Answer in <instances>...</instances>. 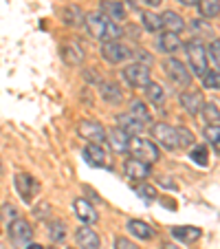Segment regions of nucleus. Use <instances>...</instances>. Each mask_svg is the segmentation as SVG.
Segmentation results:
<instances>
[{
	"label": "nucleus",
	"mask_w": 220,
	"mask_h": 249,
	"mask_svg": "<svg viewBox=\"0 0 220 249\" xmlns=\"http://www.w3.org/2000/svg\"><path fill=\"white\" fill-rule=\"evenodd\" d=\"M132 57H136V60H143V66H150L152 64V57L148 51H143V49H136V51H132Z\"/></svg>",
	"instance_id": "obj_40"
},
{
	"label": "nucleus",
	"mask_w": 220,
	"mask_h": 249,
	"mask_svg": "<svg viewBox=\"0 0 220 249\" xmlns=\"http://www.w3.org/2000/svg\"><path fill=\"white\" fill-rule=\"evenodd\" d=\"M102 57L108 62V64H121V62H126L132 57V49L128 47V44L119 42V40H115V42H103L102 44Z\"/></svg>",
	"instance_id": "obj_7"
},
{
	"label": "nucleus",
	"mask_w": 220,
	"mask_h": 249,
	"mask_svg": "<svg viewBox=\"0 0 220 249\" xmlns=\"http://www.w3.org/2000/svg\"><path fill=\"white\" fill-rule=\"evenodd\" d=\"M128 113L132 115L135 119H139L143 126H148V124H152V115H150V110H148V106H145L141 99H132L130 102V110Z\"/></svg>",
	"instance_id": "obj_25"
},
{
	"label": "nucleus",
	"mask_w": 220,
	"mask_h": 249,
	"mask_svg": "<svg viewBox=\"0 0 220 249\" xmlns=\"http://www.w3.org/2000/svg\"><path fill=\"white\" fill-rule=\"evenodd\" d=\"M187 62H189V73L194 77H203L207 73V49L201 40H192L187 44Z\"/></svg>",
	"instance_id": "obj_3"
},
{
	"label": "nucleus",
	"mask_w": 220,
	"mask_h": 249,
	"mask_svg": "<svg viewBox=\"0 0 220 249\" xmlns=\"http://www.w3.org/2000/svg\"><path fill=\"white\" fill-rule=\"evenodd\" d=\"M121 75H123V82H126L128 86H132V89H145V86L150 84V69L139 64V62L128 64L126 69L121 71Z\"/></svg>",
	"instance_id": "obj_6"
},
{
	"label": "nucleus",
	"mask_w": 220,
	"mask_h": 249,
	"mask_svg": "<svg viewBox=\"0 0 220 249\" xmlns=\"http://www.w3.org/2000/svg\"><path fill=\"white\" fill-rule=\"evenodd\" d=\"M84 27L90 33V38L102 40V42H115L117 38H121V33H123V29L119 24L110 22L102 14H88L84 20Z\"/></svg>",
	"instance_id": "obj_1"
},
{
	"label": "nucleus",
	"mask_w": 220,
	"mask_h": 249,
	"mask_svg": "<svg viewBox=\"0 0 220 249\" xmlns=\"http://www.w3.org/2000/svg\"><path fill=\"white\" fill-rule=\"evenodd\" d=\"M49 236H51L53 243H60V240H64L66 238V223L51 221V225H49Z\"/></svg>",
	"instance_id": "obj_31"
},
{
	"label": "nucleus",
	"mask_w": 220,
	"mask_h": 249,
	"mask_svg": "<svg viewBox=\"0 0 220 249\" xmlns=\"http://www.w3.org/2000/svg\"><path fill=\"white\" fill-rule=\"evenodd\" d=\"M196 7H198V11H201L203 18L214 20V18H218V14H220V2L218 0H198Z\"/></svg>",
	"instance_id": "obj_27"
},
{
	"label": "nucleus",
	"mask_w": 220,
	"mask_h": 249,
	"mask_svg": "<svg viewBox=\"0 0 220 249\" xmlns=\"http://www.w3.org/2000/svg\"><path fill=\"white\" fill-rule=\"evenodd\" d=\"M77 132H80L82 139L90 141V143H99L102 146L103 141H106V128L99 122H93V119H82L77 124Z\"/></svg>",
	"instance_id": "obj_9"
},
{
	"label": "nucleus",
	"mask_w": 220,
	"mask_h": 249,
	"mask_svg": "<svg viewBox=\"0 0 220 249\" xmlns=\"http://www.w3.org/2000/svg\"><path fill=\"white\" fill-rule=\"evenodd\" d=\"M161 249H178V247L174 243H163V245H161Z\"/></svg>",
	"instance_id": "obj_42"
},
{
	"label": "nucleus",
	"mask_w": 220,
	"mask_h": 249,
	"mask_svg": "<svg viewBox=\"0 0 220 249\" xmlns=\"http://www.w3.org/2000/svg\"><path fill=\"white\" fill-rule=\"evenodd\" d=\"M84 159L88 161L93 168H106V150H103L99 143H88V146L84 148Z\"/></svg>",
	"instance_id": "obj_18"
},
{
	"label": "nucleus",
	"mask_w": 220,
	"mask_h": 249,
	"mask_svg": "<svg viewBox=\"0 0 220 249\" xmlns=\"http://www.w3.org/2000/svg\"><path fill=\"white\" fill-rule=\"evenodd\" d=\"M0 172H2V161H0Z\"/></svg>",
	"instance_id": "obj_46"
},
{
	"label": "nucleus",
	"mask_w": 220,
	"mask_h": 249,
	"mask_svg": "<svg viewBox=\"0 0 220 249\" xmlns=\"http://www.w3.org/2000/svg\"><path fill=\"white\" fill-rule=\"evenodd\" d=\"M27 249H44V247H42V245H38V243H29Z\"/></svg>",
	"instance_id": "obj_44"
},
{
	"label": "nucleus",
	"mask_w": 220,
	"mask_h": 249,
	"mask_svg": "<svg viewBox=\"0 0 220 249\" xmlns=\"http://www.w3.org/2000/svg\"><path fill=\"white\" fill-rule=\"evenodd\" d=\"M115 249H141L136 243H132L130 238H123V236H119L117 240H115Z\"/></svg>",
	"instance_id": "obj_39"
},
{
	"label": "nucleus",
	"mask_w": 220,
	"mask_h": 249,
	"mask_svg": "<svg viewBox=\"0 0 220 249\" xmlns=\"http://www.w3.org/2000/svg\"><path fill=\"white\" fill-rule=\"evenodd\" d=\"M201 113L205 115L209 124H218V106H216V104H203Z\"/></svg>",
	"instance_id": "obj_37"
},
{
	"label": "nucleus",
	"mask_w": 220,
	"mask_h": 249,
	"mask_svg": "<svg viewBox=\"0 0 220 249\" xmlns=\"http://www.w3.org/2000/svg\"><path fill=\"white\" fill-rule=\"evenodd\" d=\"M205 139L209 141L211 146H214V150H218V141H220V128H218V124H209V126L205 128Z\"/></svg>",
	"instance_id": "obj_34"
},
{
	"label": "nucleus",
	"mask_w": 220,
	"mask_h": 249,
	"mask_svg": "<svg viewBox=\"0 0 220 249\" xmlns=\"http://www.w3.org/2000/svg\"><path fill=\"white\" fill-rule=\"evenodd\" d=\"M123 172H126L128 179L141 181V183H143V181L150 177V165L143 163V161H139V159H128L126 165H123Z\"/></svg>",
	"instance_id": "obj_15"
},
{
	"label": "nucleus",
	"mask_w": 220,
	"mask_h": 249,
	"mask_svg": "<svg viewBox=\"0 0 220 249\" xmlns=\"http://www.w3.org/2000/svg\"><path fill=\"white\" fill-rule=\"evenodd\" d=\"M102 97L110 104H119L123 99V90L113 82H103L102 84Z\"/></svg>",
	"instance_id": "obj_26"
},
{
	"label": "nucleus",
	"mask_w": 220,
	"mask_h": 249,
	"mask_svg": "<svg viewBox=\"0 0 220 249\" xmlns=\"http://www.w3.org/2000/svg\"><path fill=\"white\" fill-rule=\"evenodd\" d=\"M141 22H143V27L152 33L161 31V18L156 14H152V11H143V14H141Z\"/></svg>",
	"instance_id": "obj_30"
},
{
	"label": "nucleus",
	"mask_w": 220,
	"mask_h": 249,
	"mask_svg": "<svg viewBox=\"0 0 220 249\" xmlns=\"http://www.w3.org/2000/svg\"><path fill=\"white\" fill-rule=\"evenodd\" d=\"M189 159H192L196 165H203V168H205L207 161H209L207 146H203V143H198V146H192V148H189Z\"/></svg>",
	"instance_id": "obj_29"
},
{
	"label": "nucleus",
	"mask_w": 220,
	"mask_h": 249,
	"mask_svg": "<svg viewBox=\"0 0 220 249\" xmlns=\"http://www.w3.org/2000/svg\"><path fill=\"white\" fill-rule=\"evenodd\" d=\"M84 20H86V14L82 11V7L68 5L62 9V22L66 27H84Z\"/></svg>",
	"instance_id": "obj_20"
},
{
	"label": "nucleus",
	"mask_w": 220,
	"mask_h": 249,
	"mask_svg": "<svg viewBox=\"0 0 220 249\" xmlns=\"http://www.w3.org/2000/svg\"><path fill=\"white\" fill-rule=\"evenodd\" d=\"M145 97L150 99L152 104H163L165 102V90H163V86L161 84H154V82H150V84L145 86Z\"/></svg>",
	"instance_id": "obj_28"
},
{
	"label": "nucleus",
	"mask_w": 220,
	"mask_h": 249,
	"mask_svg": "<svg viewBox=\"0 0 220 249\" xmlns=\"http://www.w3.org/2000/svg\"><path fill=\"white\" fill-rule=\"evenodd\" d=\"M163 71L168 73V77L172 80V84H176V86H189L192 84V73H189L187 66L183 64L181 60H176V57H165Z\"/></svg>",
	"instance_id": "obj_5"
},
{
	"label": "nucleus",
	"mask_w": 220,
	"mask_h": 249,
	"mask_svg": "<svg viewBox=\"0 0 220 249\" xmlns=\"http://www.w3.org/2000/svg\"><path fill=\"white\" fill-rule=\"evenodd\" d=\"M106 139L110 141V148H113L115 152H119V155L128 152V146H130V137H128L123 130H119V128H113L110 132H106Z\"/></svg>",
	"instance_id": "obj_23"
},
{
	"label": "nucleus",
	"mask_w": 220,
	"mask_h": 249,
	"mask_svg": "<svg viewBox=\"0 0 220 249\" xmlns=\"http://www.w3.org/2000/svg\"><path fill=\"white\" fill-rule=\"evenodd\" d=\"M75 240H77V245H80V249H99L102 247L99 234L95 230H90V225H82L80 230L75 231Z\"/></svg>",
	"instance_id": "obj_13"
},
{
	"label": "nucleus",
	"mask_w": 220,
	"mask_h": 249,
	"mask_svg": "<svg viewBox=\"0 0 220 249\" xmlns=\"http://www.w3.org/2000/svg\"><path fill=\"white\" fill-rule=\"evenodd\" d=\"M60 53H62V60L70 66H80V64H84V60H86V51L77 40H66V42H62Z\"/></svg>",
	"instance_id": "obj_11"
},
{
	"label": "nucleus",
	"mask_w": 220,
	"mask_h": 249,
	"mask_svg": "<svg viewBox=\"0 0 220 249\" xmlns=\"http://www.w3.org/2000/svg\"><path fill=\"white\" fill-rule=\"evenodd\" d=\"M14 185H16V192L20 194L24 203H33V196L40 192V183L33 179L31 174L27 172H18L14 177Z\"/></svg>",
	"instance_id": "obj_8"
},
{
	"label": "nucleus",
	"mask_w": 220,
	"mask_h": 249,
	"mask_svg": "<svg viewBox=\"0 0 220 249\" xmlns=\"http://www.w3.org/2000/svg\"><path fill=\"white\" fill-rule=\"evenodd\" d=\"M178 2H183V5H187V7H192V5H196L198 0H178Z\"/></svg>",
	"instance_id": "obj_43"
},
{
	"label": "nucleus",
	"mask_w": 220,
	"mask_h": 249,
	"mask_svg": "<svg viewBox=\"0 0 220 249\" xmlns=\"http://www.w3.org/2000/svg\"><path fill=\"white\" fill-rule=\"evenodd\" d=\"M201 80H203V86H205L207 90H218L220 89V75H218V71L216 69L214 71L207 69V73L201 77Z\"/></svg>",
	"instance_id": "obj_32"
},
{
	"label": "nucleus",
	"mask_w": 220,
	"mask_h": 249,
	"mask_svg": "<svg viewBox=\"0 0 220 249\" xmlns=\"http://www.w3.org/2000/svg\"><path fill=\"white\" fill-rule=\"evenodd\" d=\"M141 2H143V5H148V7H159L163 0H141Z\"/></svg>",
	"instance_id": "obj_41"
},
{
	"label": "nucleus",
	"mask_w": 220,
	"mask_h": 249,
	"mask_svg": "<svg viewBox=\"0 0 220 249\" xmlns=\"http://www.w3.org/2000/svg\"><path fill=\"white\" fill-rule=\"evenodd\" d=\"M73 207H75V216L80 218L84 225H93V223L99 221L97 210H95L93 203H88V198H75Z\"/></svg>",
	"instance_id": "obj_12"
},
{
	"label": "nucleus",
	"mask_w": 220,
	"mask_h": 249,
	"mask_svg": "<svg viewBox=\"0 0 220 249\" xmlns=\"http://www.w3.org/2000/svg\"><path fill=\"white\" fill-rule=\"evenodd\" d=\"M0 227H2V212H0Z\"/></svg>",
	"instance_id": "obj_45"
},
{
	"label": "nucleus",
	"mask_w": 220,
	"mask_h": 249,
	"mask_svg": "<svg viewBox=\"0 0 220 249\" xmlns=\"http://www.w3.org/2000/svg\"><path fill=\"white\" fill-rule=\"evenodd\" d=\"M99 14L106 16L110 22L117 24V22H121V20H126V5L119 2V0H103Z\"/></svg>",
	"instance_id": "obj_16"
},
{
	"label": "nucleus",
	"mask_w": 220,
	"mask_h": 249,
	"mask_svg": "<svg viewBox=\"0 0 220 249\" xmlns=\"http://www.w3.org/2000/svg\"><path fill=\"white\" fill-rule=\"evenodd\" d=\"M176 132H178V143H181V150L183 148H192L196 141H194V135L183 126H176Z\"/></svg>",
	"instance_id": "obj_33"
},
{
	"label": "nucleus",
	"mask_w": 220,
	"mask_h": 249,
	"mask_svg": "<svg viewBox=\"0 0 220 249\" xmlns=\"http://www.w3.org/2000/svg\"><path fill=\"white\" fill-rule=\"evenodd\" d=\"M51 214H53V207H51V203H47V201H42L40 205H35V210H33L35 221H47Z\"/></svg>",
	"instance_id": "obj_35"
},
{
	"label": "nucleus",
	"mask_w": 220,
	"mask_h": 249,
	"mask_svg": "<svg viewBox=\"0 0 220 249\" xmlns=\"http://www.w3.org/2000/svg\"><path fill=\"white\" fill-rule=\"evenodd\" d=\"M9 238L14 245H29L33 240V227L24 218H14L9 223Z\"/></svg>",
	"instance_id": "obj_10"
},
{
	"label": "nucleus",
	"mask_w": 220,
	"mask_h": 249,
	"mask_svg": "<svg viewBox=\"0 0 220 249\" xmlns=\"http://www.w3.org/2000/svg\"><path fill=\"white\" fill-rule=\"evenodd\" d=\"M174 240H181V243H194V240L201 238V227L194 225H176L169 230Z\"/></svg>",
	"instance_id": "obj_19"
},
{
	"label": "nucleus",
	"mask_w": 220,
	"mask_h": 249,
	"mask_svg": "<svg viewBox=\"0 0 220 249\" xmlns=\"http://www.w3.org/2000/svg\"><path fill=\"white\" fill-rule=\"evenodd\" d=\"M211 57V62H214V69L218 71V64H220V42L218 40H214L211 42V47L207 49V60Z\"/></svg>",
	"instance_id": "obj_38"
},
{
	"label": "nucleus",
	"mask_w": 220,
	"mask_h": 249,
	"mask_svg": "<svg viewBox=\"0 0 220 249\" xmlns=\"http://www.w3.org/2000/svg\"><path fill=\"white\" fill-rule=\"evenodd\" d=\"M156 47H159V51L161 53H176L178 49L183 47V42H181V38H178L176 33H169V31H163L159 36V40H156Z\"/></svg>",
	"instance_id": "obj_22"
},
{
	"label": "nucleus",
	"mask_w": 220,
	"mask_h": 249,
	"mask_svg": "<svg viewBox=\"0 0 220 249\" xmlns=\"http://www.w3.org/2000/svg\"><path fill=\"white\" fill-rule=\"evenodd\" d=\"M117 124H119V130H123L128 137H139L141 135V130H143V124L139 122V119H135L130 113H121V115H117Z\"/></svg>",
	"instance_id": "obj_17"
},
{
	"label": "nucleus",
	"mask_w": 220,
	"mask_h": 249,
	"mask_svg": "<svg viewBox=\"0 0 220 249\" xmlns=\"http://www.w3.org/2000/svg\"><path fill=\"white\" fill-rule=\"evenodd\" d=\"M128 152L132 155V159H139L143 163L152 165L161 159L159 146H156L152 139H145V137H130V146H128Z\"/></svg>",
	"instance_id": "obj_2"
},
{
	"label": "nucleus",
	"mask_w": 220,
	"mask_h": 249,
	"mask_svg": "<svg viewBox=\"0 0 220 249\" xmlns=\"http://www.w3.org/2000/svg\"><path fill=\"white\" fill-rule=\"evenodd\" d=\"M136 194H139V196H143L145 201H156V198H159V194H156V190L152 188V185H148V183H141V185H136Z\"/></svg>",
	"instance_id": "obj_36"
},
{
	"label": "nucleus",
	"mask_w": 220,
	"mask_h": 249,
	"mask_svg": "<svg viewBox=\"0 0 220 249\" xmlns=\"http://www.w3.org/2000/svg\"><path fill=\"white\" fill-rule=\"evenodd\" d=\"M152 137L159 146H163L165 150L174 152L181 150V143H178V132L174 126H168V124H154L152 126Z\"/></svg>",
	"instance_id": "obj_4"
},
{
	"label": "nucleus",
	"mask_w": 220,
	"mask_h": 249,
	"mask_svg": "<svg viewBox=\"0 0 220 249\" xmlns=\"http://www.w3.org/2000/svg\"><path fill=\"white\" fill-rule=\"evenodd\" d=\"M128 231H130L132 236H136V238H141V240H152L154 238V230H152L148 223H143V221H128Z\"/></svg>",
	"instance_id": "obj_24"
},
{
	"label": "nucleus",
	"mask_w": 220,
	"mask_h": 249,
	"mask_svg": "<svg viewBox=\"0 0 220 249\" xmlns=\"http://www.w3.org/2000/svg\"><path fill=\"white\" fill-rule=\"evenodd\" d=\"M178 102H181V106L185 110H187L189 115H194L196 117L198 113H201V108H203V95L198 93V90H183L181 95H178Z\"/></svg>",
	"instance_id": "obj_14"
},
{
	"label": "nucleus",
	"mask_w": 220,
	"mask_h": 249,
	"mask_svg": "<svg viewBox=\"0 0 220 249\" xmlns=\"http://www.w3.org/2000/svg\"><path fill=\"white\" fill-rule=\"evenodd\" d=\"M159 18H161V29H163V31L176 33L178 36V33L185 29V20H183L176 11H165V14L159 16Z\"/></svg>",
	"instance_id": "obj_21"
}]
</instances>
